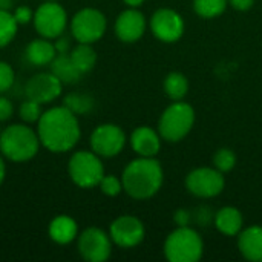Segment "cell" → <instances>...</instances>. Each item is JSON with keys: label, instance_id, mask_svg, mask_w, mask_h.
I'll return each mask as SVG.
<instances>
[{"label": "cell", "instance_id": "obj_1", "mask_svg": "<svg viewBox=\"0 0 262 262\" xmlns=\"http://www.w3.org/2000/svg\"><path fill=\"white\" fill-rule=\"evenodd\" d=\"M37 135L43 147L54 154L69 152L80 140L78 118L66 106H54L45 111L37 121Z\"/></svg>", "mask_w": 262, "mask_h": 262}, {"label": "cell", "instance_id": "obj_2", "mask_svg": "<svg viewBox=\"0 0 262 262\" xmlns=\"http://www.w3.org/2000/svg\"><path fill=\"white\" fill-rule=\"evenodd\" d=\"M121 181L123 190L130 198L143 201L160 192L164 181V172L155 157H138L124 167Z\"/></svg>", "mask_w": 262, "mask_h": 262}, {"label": "cell", "instance_id": "obj_3", "mask_svg": "<svg viewBox=\"0 0 262 262\" xmlns=\"http://www.w3.org/2000/svg\"><path fill=\"white\" fill-rule=\"evenodd\" d=\"M40 144L37 132L28 124H11L0 132V152L14 163L32 160L38 154Z\"/></svg>", "mask_w": 262, "mask_h": 262}, {"label": "cell", "instance_id": "obj_4", "mask_svg": "<svg viewBox=\"0 0 262 262\" xmlns=\"http://www.w3.org/2000/svg\"><path fill=\"white\" fill-rule=\"evenodd\" d=\"M163 250L167 261L196 262L203 258L204 243L195 229L189 226H180L169 233Z\"/></svg>", "mask_w": 262, "mask_h": 262}, {"label": "cell", "instance_id": "obj_5", "mask_svg": "<svg viewBox=\"0 0 262 262\" xmlns=\"http://www.w3.org/2000/svg\"><path fill=\"white\" fill-rule=\"evenodd\" d=\"M193 124H195L193 107L189 103L180 100V101H173L163 111L158 120V132L163 140L169 143H178L190 134Z\"/></svg>", "mask_w": 262, "mask_h": 262}, {"label": "cell", "instance_id": "obj_6", "mask_svg": "<svg viewBox=\"0 0 262 262\" xmlns=\"http://www.w3.org/2000/svg\"><path fill=\"white\" fill-rule=\"evenodd\" d=\"M68 173L72 183L81 189L97 187L104 177L101 157L94 150H78L68 161Z\"/></svg>", "mask_w": 262, "mask_h": 262}, {"label": "cell", "instance_id": "obj_7", "mask_svg": "<svg viewBox=\"0 0 262 262\" xmlns=\"http://www.w3.org/2000/svg\"><path fill=\"white\" fill-rule=\"evenodd\" d=\"M107 28L106 17L101 11L95 8H83L72 17L71 32L78 43L94 45L98 41Z\"/></svg>", "mask_w": 262, "mask_h": 262}, {"label": "cell", "instance_id": "obj_8", "mask_svg": "<svg viewBox=\"0 0 262 262\" xmlns=\"http://www.w3.org/2000/svg\"><path fill=\"white\" fill-rule=\"evenodd\" d=\"M32 21L41 37L52 40L63 35L68 25V14L55 0H46L35 9Z\"/></svg>", "mask_w": 262, "mask_h": 262}, {"label": "cell", "instance_id": "obj_9", "mask_svg": "<svg viewBox=\"0 0 262 262\" xmlns=\"http://www.w3.org/2000/svg\"><path fill=\"white\" fill-rule=\"evenodd\" d=\"M224 173L215 167H198L186 177V189L196 198H215L224 190Z\"/></svg>", "mask_w": 262, "mask_h": 262}, {"label": "cell", "instance_id": "obj_10", "mask_svg": "<svg viewBox=\"0 0 262 262\" xmlns=\"http://www.w3.org/2000/svg\"><path fill=\"white\" fill-rule=\"evenodd\" d=\"M91 150H94L101 158L117 157L126 146L124 130L112 123L100 124L91 134Z\"/></svg>", "mask_w": 262, "mask_h": 262}, {"label": "cell", "instance_id": "obj_11", "mask_svg": "<svg viewBox=\"0 0 262 262\" xmlns=\"http://www.w3.org/2000/svg\"><path fill=\"white\" fill-rule=\"evenodd\" d=\"M77 247L84 261L104 262L112 253V239L104 230L89 227L80 233Z\"/></svg>", "mask_w": 262, "mask_h": 262}, {"label": "cell", "instance_id": "obj_12", "mask_svg": "<svg viewBox=\"0 0 262 262\" xmlns=\"http://www.w3.org/2000/svg\"><path fill=\"white\" fill-rule=\"evenodd\" d=\"M109 236L115 246L132 249L143 243L146 236V229L140 218L132 215H121L112 221L109 227Z\"/></svg>", "mask_w": 262, "mask_h": 262}, {"label": "cell", "instance_id": "obj_13", "mask_svg": "<svg viewBox=\"0 0 262 262\" xmlns=\"http://www.w3.org/2000/svg\"><path fill=\"white\" fill-rule=\"evenodd\" d=\"M184 20L180 12L170 8H160L150 18L152 34L164 43H175L184 34Z\"/></svg>", "mask_w": 262, "mask_h": 262}, {"label": "cell", "instance_id": "obj_14", "mask_svg": "<svg viewBox=\"0 0 262 262\" xmlns=\"http://www.w3.org/2000/svg\"><path fill=\"white\" fill-rule=\"evenodd\" d=\"M63 83L49 71L32 75L25 86V94L28 98L35 100L41 104L52 103L61 94Z\"/></svg>", "mask_w": 262, "mask_h": 262}, {"label": "cell", "instance_id": "obj_15", "mask_svg": "<svg viewBox=\"0 0 262 262\" xmlns=\"http://www.w3.org/2000/svg\"><path fill=\"white\" fill-rule=\"evenodd\" d=\"M146 32V17L138 8H127L115 20V34L123 43H135Z\"/></svg>", "mask_w": 262, "mask_h": 262}, {"label": "cell", "instance_id": "obj_16", "mask_svg": "<svg viewBox=\"0 0 262 262\" xmlns=\"http://www.w3.org/2000/svg\"><path fill=\"white\" fill-rule=\"evenodd\" d=\"M161 135L149 126H140L130 134V146L138 157H157L161 149Z\"/></svg>", "mask_w": 262, "mask_h": 262}, {"label": "cell", "instance_id": "obj_17", "mask_svg": "<svg viewBox=\"0 0 262 262\" xmlns=\"http://www.w3.org/2000/svg\"><path fill=\"white\" fill-rule=\"evenodd\" d=\"M238 250L250 262H262V226H250L238 235Z\"/></svg>", "mask_w": 262, "mask_h": 262}, {"label": "cell", "instance_id": "obj_18", "mask_svg": "<svg viewBox=\"0 0 262 262\" xmlns=\"http://www.w3.org/2000/svg\"><path fill=\"white\" fill-rule=\"evenodd\" d=\"M57 51L54 43L49 41V38H34L28 43L25 49V57L28 63L34 66H46L51 64V61L55 58Z\"/></svg>", "mask_w": 262, "mask_h": 262}, {"label": "cell", "instance_id": "obj_19", "mask_svg": "<svg viewBox=\"0 0 262 262\" xmlns=\"http://www.w3.org/2000/svg\"><path fill=\"white\" fill-rule=\"evenodd\" d=\"M48 233L54 243H57L60 246H66V244H71L77 238L78 226H77L74 218L66 216V215H60L51 221Z\"/></svg>", "mask_w": 262, "mask_h": 262}, {"label": "cell", "instance_id": "obj_20", "mask_svg": "<svg viewBox=\"0 0 262 262\" xmlns=\"http://www.w3.org/2000/svg\"><path fill=\"white\" fill-rule=\"evenodd\" d=\"M244 218L243 213L232 206L223 207L215 215V227L220 233L226 236H236L243 230Z\"/></svg>", "mask_w": 262, "mask_h": 262}, {"label": "cell", "instance_id": "obj_21", "mask_svg": "<svg viewBox=\"0 0 262 262\" xmlns=\"http://www.w3.org/2000/svg\"><path fill=\"white\" fill-rule=\"evenodd\" d=\"M51 72L63 83L71 84L77 83L81 77V72L72 63L69 54H57L55 58L51 61Z\"/></svg>", "mask_w": 262, "mask_h": 262}, {"label": "cell", "instance_id": "obj_22", "mask_svg": "<svg viewBox=\"0 0 262 262\" xmlns=\"http://www.w3.org/2000/svg\"><path fill=\"white\" fill-rule=\"evenodd\" d=\"M69 57L81 74L92 71L97 63V52L89 43H78L75 48H72Z\"/></svg>", "mask_w": 262, "mask_h": 262}, {"label": "cell", "instance_id": "obj_23", "mask_svg": "<svg viewBox=\"0 0 262 262\" xmlns=\"http://www.w3.org/2000/svg\"><path fill=\"white\" fill-rule=\"evenodd\" d=\"M163 89L172 101H180L189 92V80L181 72H170L163 81Z\"/></svg>", "mask_w": 262, "mask_h": 262}, {"label": "cell", "instance_id": "obj_24", "mask_svg": "<svg viewBox=\"0 0 262 262\" xmlns=\"http://www.w3.org/2000/svg\"><path fill=\"white\" fill-rule=\"evenodd\" d=\"M63 106H66L75 115H84L94 109V98L88 94L71 92L64 97Z\"/></svg>", "mask_w": 262, "mask_h": 262}, {"label": "cell", "instance_id": "obj_25", "mask_svg": "<svg viewBox=\"0 0 262 262\" xmlns=\"http://www.w3.org/2000/svg\"><path fill=\"white\" fill-rule=\"evenodd\" d=\"M229 5V0H193V9L201 18L220 17Z\"/></svg>", "mask_w": 262, "mask_h": 262}, {"label": "cell", "instance_id": "obj_26", "mask_svg": "<svg viewBox=\"0 0 262 262\" xmlns=\"http://www.w3.org/2000/svg\"><path fill=\"white\" fill-rule=\"evenodd\" d=\"M18 23L14 14L6 9H0V49L8 46L17 35Z\"/></svg>", "mask_w": 262, "mask_h": 262}, {"label": "cell", "instance_id": "obj_27", "mask_svg": "<svg viewBox=\"0 0 262 262\" xmlns=\"http://www.w3.org/2000/svg\"><path fill=\"white\" fill-rule=\"evenodd\" d=\"M236 166V155L229 147H221L213 155V167L223 173L230 172Z\"/></svg>", "mask_w": 262, "mask_h": 262}, {"label": "cell", "instance_id": "obj_28", "mask_svg": "<svg viewBox=\"0 0 262 262\" xmlns=\"http://www.w3.org/2000/svg\"><path fill=\"white\" fill-rule=\"evenodd\" d=\"M43 111H41V103L28 98L26 101H23L18 107V117L23 123L31 124V123H37L41 117Z\"/></svg>", "mask_w": 262, "mask_h": 262}, {"label": "cell", "instance_id": "obj_29", "mask_svg": "<svg viewBox=\"0 0 262 262\" xmlns=\"http://www.w3.org/2000/svg\"><path fill=\"white\" fill-rule=\"evenodd\" d=\"M98 187H100L101 193H104L106 196H117L123 190V181L115 175H104L101 178Z\"/></svg>", "mask_w": 262, "mask_h": 262}, {"label": "cell", "instance_id": "obj_30", "mask_svg": "<svg viewBox=\"0 0 262 262\" xmlns=\"http://www.w3.org/2000/svg\"><path fill=\"white\" fill-rule=\"evenodd\" d=\"M14 69L6 61H0V94H5L11 89V86L14 84Z\"/></svg>", "mask_w": 262, "mask_h": 262}, {"label": "cell", "instance_id": "obj_31", "mask_svg": "<svg viewBox=\"0 0 262 262\" xmlns=\"http://www.w3.org/2000/svg\"><path fill=\"white\" fill-rule=\"evenodd\" d=\"M12 14L18 25H26L34 18V12L29 6H17Z\"/></svg>", "mask_w": 262, "mask_h": 262}, {"label": "cell", "instance_id": "obj_32", "mask_svg": "<svg viewBox=\"0 0 262 262\" xmlns=\"http://www.w3.org/2000/svg\"><path fill=\"white\" fill-rule=\"evenodd\" d=\"M12 112H14V107H12V103L3 97V94H0V121H6L12 117Z\"/></svg>", "mask_w": 262, "mask_h": 262}, {"label": "cell", "instance_id": "obj_33", "mask_svg": "<svg viewBox=\"0 0 262 262\" xmlns=\"http://www.w3.org/2000/svg\"><path fill=\"white\" fill-rule=\"evenodd\" d=\"M57 41L54 43V46H55V51H57V54H69V49H71V45H69V38H66V37H57L55 38Z\"/></svg>", "mask_w": 262, "mask_h": 262}, {"label": "cell", "instance_id": "obj_34", "mask_svg": "<svg viewBox=\"0 0 262 262\" xmlns=\"http://www.w3.org/2000/svg\"><path fill=\"white\" fill-rule=\"evenodd\" d=\"M229 5L236 11H249L255 5V0H229Z\"/></svg>", "mask_w": 262, "mask_h": 262}, {"label": "cell", "instance_id": "obj_35", "mask_svg": "<svg viewBox=\"0 0 262 262\" xmlns=\"http://www.w3.org/2000/svg\"><path fill=\"white\" fill-rule=\"evenodd\" d=\"M175 213H177V215H175V220H177L178 226H187V218H189L187 212L178 210V212H175Z\"/></svg>", "mask_w": 262, "mask_h": 262}, {"label": "cell", "instance_id": "obj_36", "mask_svg": "<svg viewBox=\"0 0 262 262\" xmlns=\"http://www.w3.org/2000/svg\"><path fill=\"white\" fill-rule=\"evenodd\" d=\"M5 177H6V166H5V161H3V158L0 155V186L5 181Z\"/></svg>", "mask_w": 262, "mask_h": 262}, {"label": "cell", "instance_id": "obj_37", "mask_svg": "<svg viewBox=\"0 0 262 262\" xmlns=\"http://www.w3.org/2000/svg\"><path fill=\"white\" fill-rule=\"evenodd\" d=\"M129 8H140L143 3H144V0H123Z\"/></svg>", "mask_w": 262, "mask_h": 262}, {"label": "cell", "instance_id": "obj_38", "mask_svg": "<svg viewBox=\"0 0 262 262\" xmlns=\"http://www.w3.org/2000/svg\"><path fill=\"white\" fill-rule=\"evenodd\" d=\"M12 8V0H0V9L9 11Z\"/></svg>", "mask_w": 262, "mask_h": 262}]
</instances>
